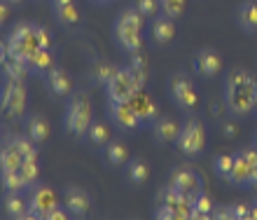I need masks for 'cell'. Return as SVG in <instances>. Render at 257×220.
Here are the masks:
<instances>
[{"instance_id": "27", "label": "cell", "mask_w": 257, "mask_h": 220, "mask_svg": "<svg viewBox=\"0 0 257 220\" xmlns=\"http://www.w3.org/2000/svg\"><path fill=\"white\" fill-rule=\"evenodd\" d=\"M126 178L134 183V185H143L148 183L150 178V164L141 157H134L126 162Z\"/></svg>"}, {"instance_id": "11", "label": "cell", "mask_w": 257, "mask_h": 220, "mask_svg": "<svg viewBox=\"0 0 257 220\" xmlns=\"http://www.w3.org/2000/svg\"><path fill=\"white\" fill-rule=\"evenodd\" d=\"M169 185L190 201L196 199L199 194H203V178L201 173L194 171V169H173Z\"/></svg>"}, {"instance_id": "38", "label": "cell", "mask_w": 257, "mask_h": 220, "mask_svg": "<svg viewBox=\"0 0 257 220\" xmlns=\"http://www.w3.org/2000/svg\"><path fill=\"white\" fill-rule=\"evenodd\" d=\"M213 218H217V220H234V211H231V206H217L215 211H213Z\"/></svg>"}, {"instance_id": "13", "label": "cell", "mask_w": 257, "mask_h": 220, "mask_svg": "<svg viewBox=\"0 0 257 220\" xmlns=\"http://www.w3.org/2000/svg\"><path fill=\"white\" fill-rule=\"evenodd\" d=\"M108 115H110V120H112V124L122 131H136L143 124V120L136 115V110L131 108L128 101H124V103L108 101Z\"/></svg>"}, {"instance_id": "5", "label": "cell", "mask_w": 257, "mask_h": 220, "mask_svg": "<svg viewBox=\"0 0 257 220\" xmlns=\"http://www.w3.org/2000/svg\"><path fill=\"white\" fill-rule=\"evenodd\" d=\"M28 159H38V148L28 136H5L0 143V171L19 169Z\"/></svg>"}, {"instance_id": "18", "label": "cell", "mask_w": 257, "mask_h": 220, "mask_svg": "<svg viewBox=\"0 0 257 220\" xmlns=\"http://www.w3.org/2000/svg\"><path fill=\"white\" fill-rule=\"evenodd\" d=\"M24 131L26 136L33 141L35 145H42L49 141V134H52V127H49V120L45 115H28L24 117Z\"/></svg>"}, {"instance_id": "1", "label": "cell", "mask_w": 257, "mask_h": 220, "mask_svg": "<svg viewBox=\"0 0 257 220\" xmlns=\"http://www.w3.org/2000/svg\"><path fill=\"white\" fill-rule=\"evenodd\" d=\"M257 80L245 68H234L224 84V108L231 117H245L255 110Z\"/></svg>"}, {"instance_id": "17", "label": "cell", "mask_w": 257, "mask_h": 220, "mask_svg": "<svg viewBox=\"0 0 257 220\" xmlns=\"http://www.w3.org/2000/svg\"><path fill=\"white\" fill-rule=\"evenodd\" d=\"M45 84H47L49 94L56 98H66L73 91V77L68 75L63 68H59V66H54L49 73H45Z\"/></svg>"}, {"instance_id": "31", "label": "cell", "mask_w": 257, "mask_h": 220, "mask_svg": "<svg viewBox=\"0 0 257 220\" xmlns=\"http://www.w3.org/2000/svg\"><path fill=\"white\" fill-rule=\"evenodd\" d=\"M213 211H215V206H213V201H210V197L206 192L199 194L196 199H192V218H213Z\"/></svg>"}, {"instance_id": "10", "label": "cell", "mask_w": 257, "mask_h": 220, "mask_svg": "<svg viewBox=\"0 0 257 220\" xmlns=\"http://www.w3.org/2000/svg\"><path fill=\"white\" fill-rule=\"evenodd\" d=\"M138 89H143L138 80L134 77V73L126 68H117V73L105 82V96L108 101H117V103H124L134 96Z\"/></svg>"}, {"instance_id": "2", "label": "cell", "mask_w": 257, "mask_h": 220, "mask_svg": "<svg viewBox=\"0 0 257 220\" xmlns=\"http://www.w3.org/2000/svg\"><path fill=\"white\" fill-rule=\"evenodd\" d=\"M7 52L12 59L19 61H28L33 52L40 47H52V35L47 33V28L40 24H31V21H19L17 26L7 35Z\"/></svg>"}, {"instance_id": "26", "label": "cell", "mask_w": 257, "mask_h": 220, "mask_svg": "<svg viewBox=\"0 0 257 220\" xmlns=\"http://www.w3.org/2000/svg\"><path fill=\"white\" fill-rule=\"evenodd\" d=\"M0 73H3V77L5 80H14V82H24L26 80V75L31 73V68H28L26 61H19V59H7L3 66H0Z\"/></svg>"}, {"instance_id": "41", "label": "cell", "mask_w": 257, "mask_h": 220, "mask_svg": "<svg viewBox=\"0 0 257 220\" xmlns=\"http://www.w3.org/2000/svg\"><path fill=\"white\" fill-rule=\"evenodd\" d=\"M10 59V52H7V42L5 40H0V66Z\"/></svg>"}, {"instance_id": "23", "label": "cell", "mask_w": 257, "mask_h": 220, "mask_svg": "<svg viewBox=\"0 0 257 220\" xmlns=\"http://www.w3.org/2000/svg\"><path fill=\"white\" fill-rule=\"evenodd\" d=\"M236 24L243 33L252 35L257 33V3L255 0H245L236 10Z\"/></svg>"}, {"instance_id": "14", "label": "cell", "mask_w": 257, "mask_h": 220, "mask_svg": "<svg viewBox=\"0 0 257 220\" xmlns=\"http://www.w3.org/2000/svg\"><path fill=\"white\" fill-rule=\"evenodd\" d=\"M63 206L70 211V215L75 218H84L91 211V197L87 190H82L77 185H68L63 190Z\"/></svg>"}, {"instance_id": "15", "label": "cell", "mask_w": 257, "mask_h": 220, "mask_svg": "<svg viewBox=\"0 0 257 220\" xmlns=\"http://www.w3.org/2000/svg\"><path fill=\"white\" fill-rule=\"evenodd\" d=\"M148 35H150V40L155 42V45H159V47L173 42V38H176V19H171L166 14L152 17V21H150V26H148Z\"/></svg>"}, {"instance_id": "45", "label": "cell", "mask_w": 257, "mask_h": 220, "mask_svg": "<svg viewBox=\"0 0 257 220\" xmlns=\"http://www.w3.org/2000/svg\"><path fill=\"white\" fill-rule=\"evenodd\" d=\"M5 3H10V5H19V3H24V0H5Z\"/></svg>"}, {"instance_id": "36", "label": "cell", "mask_w": 257, "mask_h": 220, "mask_svg": "<svg viewBox=\"0 0 257 220\" xmlns=\"http://www.w3.org/2000/svg\"><path fill=\"white\" fill-rule=\"evenodd\" d=\"M234 220H250V206L248 204H231Z\"/></svg>"}, {"instance_id": "21", "label": "cell", "mask_w": 257, "mask_h": 220, "mask_svg": "<svg viewBox=\"0 0 257 220\" xmlns=\"http://www.w3.org/2000/svg\"><path fill=\"white\" fill-rule=\"evenodd\" d=\"M128 103H131V108L136 110V115L141 117L143 122H155L157 120V103L152 101V96H150L148 91H145V87L136 91L134 96L128 98Z\"/></svg>"}, {"instance_id": "25", "label": "cell", "mask_w": 257, "mask_h": 220, "mask_svg": "<svg viewBox=\"0 0 257 220\" xmlns=\"http://www.w3.org/2000/svg\"><path fill=\"white\" fill-rule=\"evenodd\" d=\"M103 157L108 162L110 166H124L128 162V148L124 141L119 138H110L108 143H105V152H103Z\"/></svg>"}, {"instance_id": "39", "label": "cell", "mask_w": 257, "mask_h": 220, "mask_svg": "<svg viewBox=\"0 0 257 220\" xmlns=\"http://www.w3.org/2000/svg\"><path fill=\"white\" fill-rule=\"evenodd\" d=\"M222 134H224V138H234L238 134V127L231 120H224V124H222Z\"/></svg>"}, {"instance_id": "43", "label": "cell", "mask_w": 257, "mask_h": 220, "mask_svg": "<svg viewBox=\"0 0 257 220\" xmlns=\"http://www.w3.org/2000/svg\"><path fill=\"white\" fill-rule=\"evenodd\" d=\"M250 220H257V197H255V201L250 204Z\"/></svg>"}, {"instance_id": "24", "label": "cell", "mask_w": 257, "mask_h": 220, "mask_svg": "<svg viewBox=\"0 0 257 220\" xmlns=\"http://www.w3.org/2000/svg\"><path fill=\"white\" fill-rule=\"evenodd\" d=\"M28 68H31V73H35V75H45V73H49V70L54 68V54H52V47H40L38 52H33L31 54V59H28Z\"/></svg>"}, {"instance_id": "47", "label": "cell", "mask_w": 257, "mask_h": 220, "mask_svg": "<svg viewBox=\"0 0 257 220\" xmlns=\"http://www.w3.org/2000/svg\"><path fill=\"white\" fill-rule=\"evenodd\" d=\"M255 110H257V96H255Z\"/></svg>"}, {"instance_id": "44", "label": "cell", "mask_w": 257, "mask_h": 220, "mask_svg": "<svg viewBox=\"0 0 257 220\" xmlns=\"http://www.w3.org/2000/svg\"><path fill=\"white\" fill-rule=\"evenodd\" d=\"M248 187H252L255 190V194H257V171H255V176H252V180H250V185Z\"/></svg>"}, {"instance_id": "20", "label": "cell", "mask_w": 257, "mask_h": 220, "mask_svg": "<svg viewBox=\"0 0 257 220\" xmlns=\"http://www.w3.org/2000/svg\"><path fill=\"white\" fill-rule=\"evenodd\" d=\"M3 211L14 220H31V204L28 197H24L21 192H5L3 197Z\"/></svg>"}, {"instance_id": "34", "label": "cell", "mask_w": 257, "mask_h": 220, "mask_svg": "<svg viewBox=\"0 0 257 220\" xmlns=\"http://www.w3.org/2000/svg\"><path fill=\"white\" fill-rule=\"evenodd\" d=\"M115 73H117V66H112V63H108V61H101V63H96L94 66V80L96 82H101V84L108 82Z\"/></svg>"}, {"instance_id": "37", "label": "cell", "mask_w": 257, "mask_h": 220, "mask_svg": "<svg viewBox=\"0 0 257 220\" xmlns=\"http://www.w3.org/2000/svg\"><path fill=\"white\" fill-rule=\"evenodd\" d=\"M68 215H70V211H68V208H63L61 204H59L56 208H52V211H49L45 220H68Z\"/></svg>"}, {"instance_id": "33", "label": "cell", "mask_w": 257, "mask_h": 220, "mask_svg": "<svg viewBox=\"0 0 257 220\" xmlns=\"http://www.w3.org/2000/svg\"><path fill=\"white\" fill-rule=\"evenodd\" d=\"M213 169L222 180L231 178V169H234V155H217L213 159Z\"/></svg>"}, {"instance_id": "29", "label": "cell", "mask_w": 257, "mask_h": 220, "mask_svg": "<svg viewBox=\"0 0 257 220\" xmlns=\"http://www.w3.org/2000/svg\"><path fill=\"white\" fill-rule=\"evenodd\" d=\"M54 17L68 28H77L80 26V21H82L80 12H77V7H75V3L63 5V7H54Z\"/></svg>"}, {"instance_id": "30", "label": "cell", "mask_w": 257, "mask_h": 220, "mask_svg": "<svg viewBox=\"0 0 257 220\" xmlns=\"http://www.w3.org/2000/svg\"><path fill=\"white\" fill-rule=\"evenodd\" d=\"M87 138L91 145H105L110 141V131H108V124L101 122V120H94L89 124V131H87Z\"/></svg>"}, {"instance_id": "8", "label": "cell", "mask_w": 257, "mask_h": 220, "mask_svg": "<svg viewBox=\"0 0 257 220\" xmlns=\"http://www.w3.org/2000/svg\"><path fill=\"white\" fill-rule=\"evenodd\" d=\"M169 94L173 98V103L178 105L185 113H192V110L199 108V91H196L194 82L185 73H173L169 77Z\"/></svg>"}, {"instance_id": "42", "label": "cell", "mask_w": 257, "mask_h": 220, "mask_svg": "<svg viewBox=\"0 0 257 220\" xmlns=\"http://www.w3.org/2000/svg\"><path fill=\"white\" fill-rule=\"evenodd\" d=\"M49 3H52V10H54V7H63V5H70V3H73V0H49Z\"/></svg>"}, {"instance_id": "40", "label": "cell", "mask_w": 257, "mask_h": 220, "mask_svg": "<svg viewBox=\"0 0 257 220\" xmlns=\"http://www.w3.org/2000/svg\"><path fill=\"white\" fill-rule=\"evenodd\" d=\"M10 3H5V0H0V26L7 21V17H10Z\"/></svg>"}, {"instance_id": "32", "label": "cell", "mask_w": 257, "mask_h": 220, "mask_svg": "<svg viewBox=\"0 0 257 220\" xmlns=\"http://www.w3.org/2000/svg\"><path fill=\"white\" fill-rule=\"evenodd\" d=\"M185 7H187V0H162L159 3V12L171 17V19H180L185 14Z\"/></svg>"}, {"instance_id": "6", "label": "cell", "mask_w": 257, "mask_h": 220, "mask_svg": "<svg viewBox=\"0 0 257 220\" xmlns=\"http://www.w3.org/2000/svg\"><path fill=\"white\" fill-rule=\"evenodd\" d=\"M155 218L164 220H187L192 218V201L185 199L180 192H176L171 185L162 187L157 192V208Z\"/></svg>"}, {"instance_id": "9", "label": "cell", "mask_w": 257, "mask_h": 220, "mask_svg": "<svg viewBox=\"0 0 257 220\" xmlns=\"http://www.w3.org/2000/svg\"><path fill=\"white\" fill-rule=\"evenodd\" d=\"M176 148L185 157H196L206 150V127L199 120H187L180 129V136L176 141Z\"/></svg>"}, {"instance_id": "46", "label": "cell", "mask_w": 257, "mask_h": 220, "mask_svg": "<svg viewBox=\"0 0 257 220\" xmlns=\"http://www.w3.org/2000/svg\"><path fill=\"white\" fill-rule=\"evenodd\" d=\"M255 145H257V131H255Z\"/></svg>"}, {"instance_id": "7", "label": "cell", "mask_w": 257, "mask_h": 220, "mask_svg": "<svg viewBox=\"0 0 257 220\" xmlns=\"http://www.w3.org/2000/svg\"><path fill=\"white\" fill-rule=\"evenodd\" d=\"M0 113L10 122L24 120V113H26V87H24V82L5 80L3 89H0Z\"/></svg>"}, {"instance_id": "3", "label": "cell", "mask_w": 257, "mask_h": 220, "mask_svg": "<svg viewBox=\"0 0 257 220\" xmlns=\"http://www.w3.org/2000/svg\"><path fill=\"white\" fill-rule=\"evenodd\" d=\"M143 17L138 12V7H126L117 14L115 24H112V35H115V42L119 45L122 52L126 54H134V52H141L143 47Z\"/></svg>"}, {"instance_id": "28", "label": "cell", "mask_w": 257, "mask_h": 220, "mask_svg": "<svg viewBox=\"0 0 257 220\" xmlns=\"http://www.w3.org/2000/svg\"><path fill=\"white\" fill-rule=\"evenodd\" d=\"M0 185L5 192H24V190H31L26 183V178L21 176L19 169H12V171H0Z\"/></svg>"}, {"instance_id": "35", "label": "cell", "mask_w": 257, "mask_h": 220, "mask_svg": "<svg viewBox=\"0 0 257 220\" xmlns=\"http://www.w3.org/2000/svg\"><path fill=\"white\" fill-rule=\"evenodd\" d=\"M136 7L145 19H152L159 14V0H136Z\"/></svg>"}, {"instance_id": "4", "label": "cell", "mask_w": 257, "mask_h": 220, "mask_svg": "<svg viewBox=\"0 0 257 220\" xmlns=\"http://www.w3.org/2000/svg\"><path fill=\"white\" fill-rule=\"evenodd\" d=\"M94 122V113H91V103H89L87 94L75 91L70 94L66 103V113H63V129L75 138L87 136L89 124Z\"/></svg>"}, {"instance_id": "22", "label": "cell", "mask_w": 257, "mask_h": 220, "mask_svg": "<svg viewBox=\"0 0 257 220\" xmlns=\"http://www.w3.org/2000/svg\"><path fill=\"white\" fill-rule=\"evenodd\" d=\"M255 171H257V166L250 164L241 152H236V155H234V169H231L229 183H234V185H238V187H248L252 176H255Z\"/></svg>"}, {"instance_id": "16", "label": "cell", "mask_w": 257, "mask_h": 220, "mask_svg": "<svg viewBox=\"0 0 257 220\" xmlns=\"http://www.w3.org/2000/svg\"><path fill=\"white\" fill-rule=\"evenodd\" d=\"M194 70L201 77H215L222 70V54L213 47H203L194 56Z\"/></svg>"}, {"instance_id": "12", "label": "cell", "mask_w": 257, "mask_h": 220, "mask_svg": "<svg viewBox=\"0 0 257 220\" xmlns=\"http://www.w3.org/2000/svg\"><path fill=\"white\" fill-rule=\"evenodd\" d=\"M28 204H31V215L33 218H47L52 208L59 206V197L49 185H33L28 194Z\"/></svg>"}, {"instance_id": "19", "label": "cell", "mask_w": 257, "mask_h": 220, "mask_svg": "<svg viewBox=\"0 0 257 220\" xmlns=\"http://www.w3.org/2000/svg\"><path fill=\"white\" fill-rule=\"evenodd\" d=\"M180 129H183V127L169 115H164V117L157 115V120L152 122V134H155L157 143H162V145L176 143L178 136H180Z\"/></svg>"}]
</instances>
